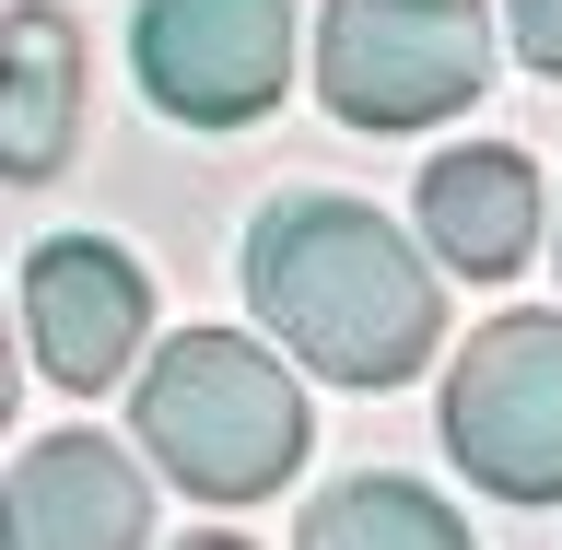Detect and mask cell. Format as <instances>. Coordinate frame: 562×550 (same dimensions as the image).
Listing matches in <instances>:
<instances>
[{"instance_id":"12","label":"cell","mask_w":562,"mask_h":550,"mask_svg":"<svg viewBox=\"0 0 562 550\" xmlns=\"http://www.w3.org/2000/svg\"><path fill=\"white\" fill-rule=\"evenodd\" d=\"M188 550H246V539H188Z\"/></svg>"},{"instance_id":"4","label":"cell","mask_w":562,"mask_h":550,"mask_svg":"<svg viewBox=\"0 0 562 550\" xmlns=\"http://www.w3.org/2000/svg\"><path fill=\"white\" fill-rule=\"evenodd\" d=\"M481 0H328L316 82L351 130H434L481 94Z\"/></svg>"},{"instance_id":"6","label":"cell","mask_w":562,"mask_h":550,"mask_svg":"<svg viewBox=\"0 0 562 550\" xmlns=\"http://www.w3.org/2000/svg\"><path fill=\"white\" fill-rule=\"evenodd\" d=\"M24 328L59 386H105V375H130L140 328H153V281L105 235H47L24 258Z\"/></svg>"},{"instance_id":"2","label":"cell","mask_w":562,"mask_h":550,"mask_svg":"<svg viewBox=\"0 0 562 550\" xmlns=\"http://www.w3.org/2000/svg\"><path fill=\"white\" fill-rule=\"evenodd\" d=\"M140 446L200 504H258L305 457V386L235 328H176L140 375Z\"/></svg>"},{"instance_id":"5","label":"cell","mask_w":562,"mask_h":550,"mask_svg":"<svg viewBox=\"0 0 562 550\" xmlns=\"http://www.w3.org/2000/svg\"><path fill=\"white\" fill-rule=\"evenodd\" d=\"M140 94L188 130H246L293 82V0H140Z\"/></svg>"},{"instance_id":"1","label":"cell","mask_w":562,"mask_h":550,"mask_svg":"<svg viewBox=\"0 0 562 550\" xmlns=\"http://www.w3.org/2000/svg\"><path fill=\"white\" fill-rule=\"evenodd\" d=\"M246 293H258V316L305 351L316 375H340V386H398L446 340V305H434V270L411 258V235L363 200H328V188L258 211Z\"/></svg>"},{"instance_id":"9","label":"cell","mask_w":562,"mask_h":550,"mask_svg":"<svg viewBox=\"0 0 562 550\" xmlns=\"http://www.w3.org/2000/svg\"><path fill=\"white\" fill-rule=\"evenodd\" d=\"M12 105H0V153H12V176H47L70 153V117H82V47H70L59 12H12Z\"/></svg>"},{"instance_id":"10","label":"cell","mask_w":562,"mask_h":550,"mask_svg":"<svg viewBox=\"0 0 562 550\" xmlns=\"http://www.w3.org/2000/svg\"><path fill=\"white\" fill-rule=\"evenodd\" d=\"M305 550H469V527H457L422 481L363 469V481H340V492L305 516Z\"/></svg>"},{"instance_id":"3","label":"cell","mask_w":562,"mask_h":550,"mask_svg":"<svg viewBox=\"0 0 562 550\" xmlns=\"http://www.w3.org/2000/svg\"><path fill=\"white\" fill-rule=\"evenodd\" d=\"M446 457L504 504H562V316H492L446 375Z\"/></svg>"},{"instance_id":"8","label":"cell","mask_w":562,"mask_h":550,"mask_svg":"<svg viewBox=\"0 0 562 550\" xmlns=\"http://www.w3.org/2000/svg\"><path fill=\"white\" fill-rule=\"evenodd\" d=\"M422 235H434L446 270L504 281L527 246H539V165H527V153H492V141L446 153V165L422 176Z\"/></svg>"},{"instance_id":"11","label":"cell","mask_w":562,"mask_h":550,"mask_svg":"<svg viewBox=\"0 0 562 550\" xmlns=\"http://www.w3.org/2000/svg\"><path fill=\"white\" fill-rule=\"evenodd\" d=\"M516 47H527V70L562 82V0H516Z\"/></svg>"},{"instance_id":"7","label":"cell","mask_w":562,"mask_h":550,"mask_svg":"<svg viewBox=\"0 0 562 550\" xmlns=\"http://www.w3.org/2000/svg\"><path fill=\"white\" fill-rule=\"evenodd\" d=\"M153 504L105 434H47L12 457V550H140Z\"/></svg>"}]
</instances>
